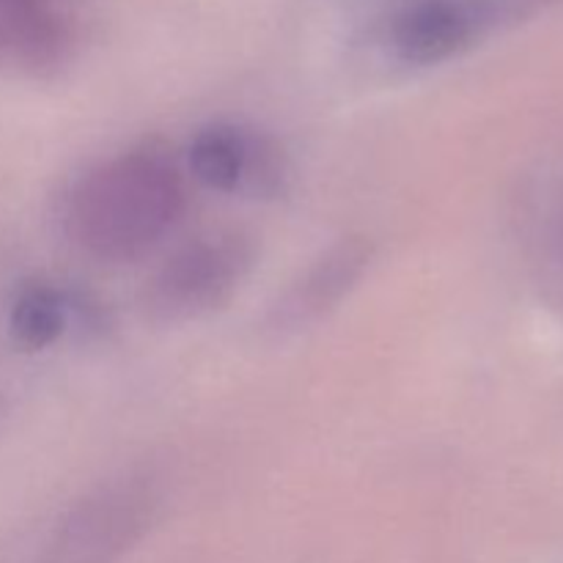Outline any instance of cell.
Instances as JSON below:
<instances>
[{"mask_svg": "<svg viewBox=\"0 0 563 563\" xmlns=\"http://www.w3.org/2000/svg\"><path fill=\"white\" fill-rule=\"evenodd\" d=\"M185 209L179 165L157 148H135L93 168L75 187L66 229L86 253L124 262L157 245Z\"/></svg>", "mask_w": 563, "mask_h": 563, "instance_id": "6da1fadb", "label": "cell"}, {"mask_svg": "<svg viewBox=\"0 0 563 563\" xmlns=\"http://www.w3.org/2000/svg\"><path fill=\"white\" fill-rule=\"evenodd\" d=\"M489 3H495L498 9H504L506 14H515L517 9H522V5L528 3V0H489Z\"/></svg>", "mask_w": 563, "mask_h": 563, "instance_id": "9c48e42d", "label": "cell"}, {"mask_svg": "<svg viewBox=\"0 0 563 563\" xmlns=\"http://www.w3.org/2000/svg\"><path fill=\"white\" fill-rule=\"evenodd\" d=\"M9 324L16 344L25 346V350H44L64 333V297L47 284L25 286L11 306Z\"/></svg>", "mask_w": 563, "mask_h": 563, "instance_id": "ba28073f", "label": "cell"}, {"mask_svg": "<svg viewBox=\"0 0 563 563\" xmlns=\"http://www.w3.org/2000/svg\"><path fill=\"white\" fill-rule=\"evenodd\" d=\"M253 137L256 135L240 130V126H209L190 146L192 174L212 190H242L247 163H251Z\"/></svg>", "mask_w": 563, "mask_h": 563, "instance_id": "52a82bcc", "label": "cell"}, {"mask_svg": "<svg viewBox=\"0 0 563 563\" xmlns=\"http://www.w3.org/2000/svg\"><path fill=\"white\" fill-rule=\"evenodd\" d=\"M253 264V247L240 234H207L187 242L154 273L146 308L163 322H187L223 306Z\"/></svg>", "mask_w": 563, "mask_h": 563, "instance_id": "277c9868", "label": "cell"}, {"mask_svg": "<svg viewBox=\"0 0 563 563\" xmlns=\"http://www.w3.org/2000/svg\"><path fill=\"white\" fill-rule=\"evenodd\" d=\"M561 247H563V229H561Z\"/></svg>", "mask_w": 563, "mask_h": 563, "instance_id": "30bf717a", "label": "cell"}, {"mask_svg": "<svg viewBox=\"0 0 563 563\" xmlns=\"http://www.w3.org/2000/svg\"><path fill=\"white\" fill-rule=\"evenodd\" d=\"M75 49L71 0H0V71L44 77Z\"/></svg>", "mask_w": 563, "mask_h": 563, "instance_id": "5b68a950", "label": "cell"}, {"mask_svg": "<svg viewBox=\"0 0 563 563\" xmlns=\"http://www.w3.org/2000/svg\"><path fill=\"white\" fill-rule=\"evenodd\" d=\"M368 264H372V245L366 240L350 236L335 242L302 273L297 284L289 286V291L273 308L269 324L286 333L322 319L355 289Z\"/></svg>", "mask_w": 563, "mask_h": 563, "instance_id": "8992f818", "label": "cell"}, {"mask_svg": "<svg viewBox=\"0 0 563 563\" xmlns=\"http://www.w3.org/2000/svg\"><path fill=\"white\" fill-rule=\"evenodd\" d=\"M159 511L148 476H121L77 500L55 528L47 563H115L130 553Z\"/></svg>", "mask_w": 563, "mask_h": 563, "instance_id": "7a4b0ae2", "label": "cell"}, {"mask_svg": "<svg viewBox=\"0 0 563 563\" xmlns=\"http://www.w3.org/2000/svg\"><path fill=\"white\" fill-rule=\"evenodd\" d=\"M506 20L487 0H390L374 16L372 42L399 66H438L482 42Z\"/></svg>", "mask_w": 563, "mask_h": 563, "instance_id": "3957f363", "label": "cell"}]
</instances>
